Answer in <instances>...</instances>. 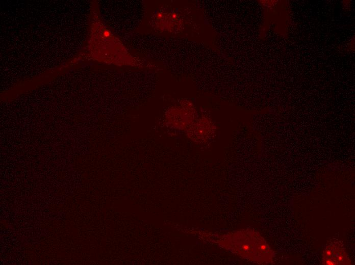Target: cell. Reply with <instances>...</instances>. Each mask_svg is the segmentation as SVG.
Listing matches in <instances>:
<instances>
[{"instance_id":"1","label":"cell","mask_w":355,"mask_h":265,"mask_svg":"<svg viewBox=\"0 0 355 265\" xmlns=\"http://www.w3.org/2000/svg\"><path fill=\"white\" fill-rule=\"evenodd\" d=\"M231 246L232 252L250 261L258 264L272 262L275 253L265 239L252 229H244L233 232Z\"/></svg>"},{"instance_id":"3","label":"cell","mask_w":355,"mask_h":265,"mask_svg":"<svg viewBox=\"0 0 355 265\" xmlns=\"http://www.w3.org/2000/svg\"><path fill=\"white\" fill-rule=\"evenodd\" d=\"M215 126L211 120L202 118L193 122L186 129L188 137L193 142L203 143L213 136Z\"/></svg>"},{"instance_id":"2","label":"cell","mask_w":355,"mask_h":265,"mask_svg":"<svg viewBox=\"0 0 355 265\" xmlns=\"http://www.w3.org/2000/svg\"><path fill=\"white\" fill-rule=\"evenodd\" d=\"M321 263L323 265H350L351 261L343 243L333 239L327 243L323 250Z\"/></svg>"}]
</instances>
